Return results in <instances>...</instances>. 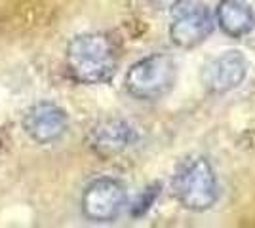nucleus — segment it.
<instances>
[{
    "label": "nucleus",
    "instance_id": "39448f33",
    "mask_svg": "<svg viewBox=\"0 0 255 228\" xmlns=\"http://www.w3.org/2000/svg\"><path fill=\"white\" fill-rule=\"evenodd\" d=\"M250 71L246 55L238 50H227L202 67L200 82L212 95H225L244 84Z\"/></svg>",
    "mask_w": 255,
    "mask_h": 228
},
{
    "label": "nucleus",
    "instance_id": "9d476101",
    "mask_svg": "<svg viewBox=\"0 0 255 228\" xmlns=\"http://www.w3.org/2000/svg\"><path fill=\"white\" fill-rule=\"evenodd\" d=\"M187 0H149V4H152L158 10H173V8H179Z\"/></svg>",
    "mask_w": 255,
    "mask_h": 228
},
{
    "label": "nucleus",
    "instance_id": "20e7f679",
    "mask_svg": "<svg viewBox=\"0 0 255 228\" xmlns=\"http://www.w3.org/2000/svg\"><path fill=\"white\" fill-rule=\"evenodd\" d=\"M126 188L120 181L113 177H99L84 188L80 207L84 217L92 223H113L126 207Z\"/></svg>",
    "mask_w": 255,
    "mask_h": 228
},
{
    "label": "nucleus",
    "instance_id": "7ed1b4c3",
    "mask_svg": "<svg viewBox=\"0 0 255 228\" xmlns=\"http://www.w3.org/2000/svg\"><path fill=\"white\" fill-rule=\"evenodd\" d=\"M177 82V61L168 54H150L135 61L124 76L126 91L141 101L168 95Z\"/></svg>",
    "mask_w": 255,
    "mask_h": 228
},
{
    "label": "nucleus",
    "instance_id": "6e6552de",
    "mask_svg": "<svg viewBox=\"0 0 255 228\" xmlns=\"http://www.w3.org/2000/svg\"><path fill=\"white\" fill-rule=\"evenodd\" d=\"M137 137V130L129 122L122 118H105L90 130L88 145L97 156L113 158L131 149Z\"/></svg>",
    "mask_w": 255,
    "mask_h": 228
},
{
    "label": "nucleus",
    "instance_id": "423d86ee",
    "mask_svg": "<svg viewBox=\"0 0 255 228\" xmlns=\"http://www.w3.org/2000/svg\"><path fill=\"white\" fill-rule=\"evenodd\" d=\"M213 29V11L206 4H194L175 15L170 25V40L181 50H192L206 42Z\"/></svg>",
    "mask_w": 255,
    "mask_h": 228
},
{
    "label": "nucleus",
    "instance_id": "f03ea898",
    "mask_svg": "<svg viewBox=\"0 0 255 228\" xmlns=\"http://www.w3.org/2000/svg\"><path fill=\"white\" fill-rule=\"evenodd\" d=\"M171 186L181 206L194 213L212 209L219 198L215 169L212 162L202 154H191L177 163Z\"/></svg>",
    "mask_w": 255,
    "mask_h": 228
},
{
    "label": "nucleus",
    "instance_id": "f257e3e1",
    "mask_svg": "<svg viewBox=\"0 0 255 228\" xmlns=\"http://www.w3.org/2000/svg\"><path fill=\"white\" fill-rule=\"evenodd\" d=\"M65 65L73 80L80 84H107L117 75V46L105 33L76 34L67 46Z\"/></svg>",
    "mask_w": 255,
    "mask_h": 228
},
{
    "label": "nucleus",
    "instance_id": "0eeeda50",
    "mask_svg": "<svg viewBox=\"0 0 255 228\" xmlns=\"http://www.w3.org/2000/svg\"><path fill=\"white\" fill-rule=\"evenodd\" d=\"M69 116L59 105L40 101L32 105L23 116V130L38 145H52L67 133Z\"/></svg>",
    "mask_w": 255,
    "mask_h": 228
},
{
    "label": "nucleus",
    "instance_id": "1a4fd4ad",
    "mask_svg": "<svg viewBox=\"0 0 255 228\" xmlns=\"http://www.w3.org/2000/svg\"><path fill=\"white\" fill-rule=\"evenodd\" d=\"M215 25L233 38L248 36L255 29L254 10L242 0H219L215 8Z\"/></svg>",
    "mask_w": 255,
    "mask_h": 228
}]
</instances>
